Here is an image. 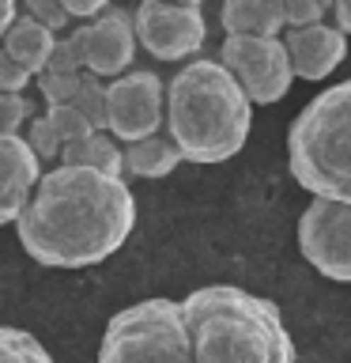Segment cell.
Wrapping results in <instances>:
<instances>
[{"instance_id":"obj_28","label":"cell","mask_w":351,"mask_h":363,"mask_svg":"<svg viewBox=\"0 0 351 363\" xmlns=\"http://www.w3.org/2000/svg\"><path fill=\"white\" fill-rule=\"evenodd\" d=\"M16 19H19V4L16 0H0V42H4V34Z\"/></svg>"},{"instance_id":"obj_19","label":"cell","mask_w":351,"mask_h":363,"mask_svg":"<svg viewBox=\"0 0 351 363\" xmlns=\"http://www.w3.org/2000/svg\"><path fill=\"white\" fill-rule=\"evenodd\" d=\"M19 136H23V144L34 152V159L42 163V170H45V167L53 170L57 163H61V140L53 136L50 121H45V113H34V118L27 121V129H23Z\"/></svg>"},{"instance_id":"obj_2","label":"cell","mask_w":351,"mask_h":363,"mask_svg":"<svg viewBox=\"0 0 351 363\" xmlns=\"http://www.w3.org/2000/svg\"><path fill=\"white\" fill-rule=\"evenodd\" d=\"M163 129L181 163H226L249 140L253 106L219 61L197 57L170 76Z\"/></svg>"},{"instance_id":"obj_7","label":"cell","mask_w":351,"mask_h":363,"mask_svg":"<svg viewBox=\"0 0 351 363\" xmlns=\"http://www.w3.org/2000/svg\"><path fill=\"white\" fill-rule=\"evenodd\" d=\"M215 61L242 87L249 106H272V102L287 99L294 84L287 50H283L280 38H242V34H234V38H223Z\"/></svg>"},{"instance_id":"obj_15","label":"cell","mask_w":351,"mask_h":363,"mask_svg":"<svg viewBox=\"0 0 351 363\" xmlns=\"http://www.w3.org/2000/svg\"><path fill=\"white\" fill-rule=\"evenodd\" d=\"M57 167H79V170H98L110 178H125V152L110 133H91L84 140L61 147V163Z\"/></svg>"},{"instance_id":"obj_17","label":"cell","mask_w":351,"mask_h":363,"mask_svg":"<svg viewBox=\"0 0 351 363\" xmlns=\"http://www.w3.org/2000/svg\"><path fill=\"white\" fill-rule=\"evenodd\" d=\"M0 363H57L50 348L19 325H0Z\"/></svg>"},{"instance_id":"obj_22","label":"cell","mask_w":351,"mask_h":363,"mask_svg":"<svg viewBox=\"0 0 351 363\" xmlns=\"http://www.w3.org/2000/svg\"><path fill=\"white\" fill-rule=\"evenodd\" d=\"M19 11H23V16H30L34 23H42V27L50 34H57V38H61V30H72V19L64 16L61 0H27Z\"/></svg>"},{"instance_id":"obj_4","label":"cell","mask_w":351,"mask_h":363,"mask_svg":"<svg viewBox=\"0 0 351 363\" xmlns=\"http://www.w3.org/2000/svg\"><path fill=\"white\" fill-rule=\"evenodd\" d=\"M291 178L313 201L351 204V79L317 91L287 133Z\"/></svg>"},{"instance_id":"obj_24","label":"cell","mask_w":351,"mask_h":363,"mask_svg":"<svg viewBox=\"0 0 351 363\" xmlns=\"http://www.w3.org/2000/svg\"><path fill=\"white\" fill-rule=\"evenodd\" d=\"M45 72H53V76H79V72H84V68H79V53H76L72 30L57 38L53 53H50V65H45Z\"/></svg>"},{"instance_id":"obj_23","label":"cell","mask_w":351,"mask_h":363,"mask_svg":"<svg viewBox=\"0 0 351 363\" xmlns=\"http://www.w3.org/2000/svg\"><path fill=\"white\" fill-rule=\"evenodd\" d=\"M328 8L333 4H321V0H283V23L291 27H313V23H325L328 19Z\"/></svg>"},{"instance_id":"obj_1","label":"cell","mask_w":351,"mask_h":363,"mask_svg":"<svg viewBox=\"0 0 351 363\" xmlns=\"http://www.w3.org/2000/svg\"><path fill=\"white\" fill-rule=\"evenodd\" d=\"M136 227V197L125 178L53 167L16 220L19 246L45 269H91L113 257Z\"/></svg>"},{"instance_id":"obj_3","label":"cell","mask_w":351,"mask_h":363,"mask_svg":"<svg viewBox=\"0 0 351 363\" xmlns=\"http://www.w3.org/2000/svg\"><path fill=\"white\" fill-rule=\"evenodd\" d=\"M192 363H294L280 306L238 284H208L181 299Z\"/></svg>"},{"instance_id":"obj_26","label":"cell","mask_w":351,"mask_h":363,"mask_svg":"<svg viewBox=\"0 0 351 363\" xmlns=\"http://www.w3.org/2000/svg\"><path fill=\"white\" fill-rule=\"evenodd\" d=\"M61 8H64V16L72 19V27H79V23L98 19L102 11L110 8V0H61Z\"/></svg>"},{"instance_id":"obj_27","label":"cell","mask_w":351,"mask_h":363,"mask_svg":"<svg viewBox=\"0 0 351 363\" xmlns=\"http://www.w3.org/2000/svg\"><path fill=\"white\" fill-rule=\"evenodd\" d=\"M328 16H333V27L347 38L351 34V0H336V4L328 8Z\"/></svg>"},{"instance_id":"obj_13","label":"cell","mask_w":351,"mask_h":363,"mask_svg":"<svg viewBox=\"0 0 351 363\" xmlns=\"http://www.w3.org/2000/svg\"><path fill=\"white\" fill-rule=\"evenodd\" d=\"M219 23L226 38H280L287 30L283 23V0H226L219 8Z\"/></svg>"},{"instance_id":"obj_16","label":"cell","mask_w":351,"mask_h":363,"mask_svg":"<svg viewBox=\"0 0 351 363\" xmlns=\"http://www.w3.org/2000/svg\"><path fill=\"white\" fill-rule=\"evenodd\" d=\"M125 174L129 178H144V182H159L166 174H174V167L181 163L178 147L170 144L166 133H155L147 140H136V144H125Z\"/></svg>"},{"instance_id":"obj_20","label":"cell","mask_w":351,"mask_h":363,"mask_svg":"<svg viewBox=\"0 0 351 363\" xmlns=\"http://www.w3.org/2000/svg\"><path fill=\"white\" fill-rule=\"evenodd\" d=\"M45 121H50V129H53L57 140H61V147H68V144H76V140H84V136L95 133V129L87 125L84 113L72 110V106H53V110H45Z\"/></svg>"},{"instance_id":"obj_25","label":"cell","mask_w":351,"mask_h":363,"mask_svg":"<svg viewBox=\"0 0 351 363\" xmlns=\"http://www.w3.org/2000/svg\"><path fill=\"white\" fill-rule=\"evenodd\" d=\"M30 79H34L30 72H23V68L0 50V95H27Z\"/></svg>"},{"instance_id":"obj_8","label":"cell","mask_w":351,"mask_h":363,"mask_svg":"<svg viewBox=\"0 0 351 363\" xmlns=\"http://www.w3.org/2000/svg\"><path fill=\"white\" fill-rule=\"evenodd\" d=\"M166 84L151 68H132L106 84V133L125 144L147 140L163 129Z\"/></svg>"},{"instance_id":"obj_12","label":"cell","mask_w":351,"mask_h":363,"mask_svg":"<svg viewBox=\"0 0 351 363\" xmlns=\"http://www.w3.org/2000/svg\"><path fill=\"white\" fill-rule=\"evenodd\" d=\"M45 174L34 152L23 144V136H8L0 140V227L16 223L23 208H27L34 186Z\"/></svg>"},{"instance_id":"obj_5","label":"cell","mask_w":351,"mask_h":363,"mask_svg":"<svg viewBox=\"0 0 351 363\" xmlns=\"http://www.w3.org/2000/svg\"><path fill=\"white\" fill-rule=\"evenodd\" d=\"M98 363H192L181 303L155 295L117 311L102 333Z\"/></svg>"},{"instance_id":"obj_18","label":"cell","mask_w":351,"mask_h":363,"mask_svg":"<svg viewBox=\"0 0 351 363\" xmlns=\"http://www.w3.org/2000/svg\"><path fill=\"white\" fill-rule=\"evenodd\" d=\"M68 106L84 113L95 133H106V84H102L98 76L79 72V87H76V95H72Z\"/></svg>"},{"instance_id":"obj_6","label":"cell","mask_w":351,"mask_h":363,"mask_svg":"<svg viewBox=\"0 0 351 363\" xmlns=\"http://www.w3.org/2000/svg\"><path fill=\"white\" fill-rule=\"evenodd\" d=\"M132 30L136 45L151 61H197V53L208 42V19L197 0L189 4H163V0H144L132 11Z\"/></svg>"},{"instance_id":"obj_11","label":"cell","mask_w":351,"mask_h":363,"mask_svg":"<svg viewBox=\"0 0 351 363\" xmlns=\"http://www.w3.org/2000/svg\"><path fill=\"white\" fill-rule=\"evenodd\" d=\"M280 42H283V50H287L294 79H306V84H321V79H328L347 57V38L328 19L313 23V27L283 30Z\"/></svg>"},{"instance_id":"obj_10","label":"cell","mask_w":351,"mask_h":363,"mask_svg":"<svg viewBox=\"0 0 351 363\" xmlns=\"http://www.w3.org/2000/svg\"><path fill=\"white\" fill-rule=\"evenodd\" d=\"M72 42L79 53V68L98 76L102 84L132 72L136 50H140L136 45V30H132V11L121 4H110L98 19L72 27Z\"/></svg>"},{"instance_id":"obj_21","label":"cell","mask_w":351,"mask_h":363,"mask_svg":"<svg viewBox=\"0 0 351 363\" xmlns=\"http://www.w3.org/2000/svg\"><path fill=\"white\" fill-rule=\"evenodd\" d=\"M30 118H34L30 95H0V140L19 136L23 129H27Z\"/></svg>"},{"instance_id":"obj_9","label":"cell","mask_w":351,"mask_h":363,"mask_svg":"<svg viewBox=\"0 0 351 363\" xmlns=\"http://www.w3.org/2000/svg\"><path fill=\"white\" fill-rule=\"evenodd\" d=\"M299 254L325 280L351 284V204L310 201L299 216Z\"/></svg>"},{"instance_id":"obj_14","label":"cell","mask_w":351,"mask_h":363,"mask_svg":"<svg viewBox=\"0 0 351 363\" xmlns=\"http://www.w3.org/2000/svg\"><path fill=\"white\" fill-rule=\"evenodd\" d=\"M53 45H57V34H50L42 23H34L30 16H23V11H19V19L11 23L8 34H4V42H0V50H4L11 61L23 68V72L42 76L45 65H50Z\"/></svg>"}]
</instances>
